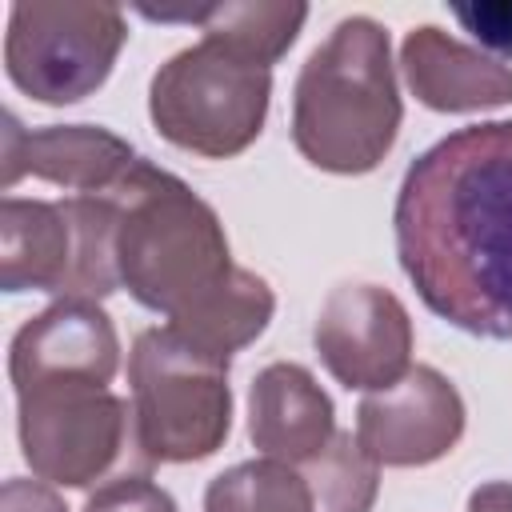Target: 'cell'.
Segmentation results:
<instances>
[{
    "mask_svg": "<svg viewBox=\"0 0 512 512\" xmlns=\"http://www.w3.org/2000/svg\"><path fill=\"white\" fill-rule=\"evenodd\" d=\"M300 468L312 484L316 512H372L380 496V464L352 432H336L332 444Z\"/></svg>",
    "mask_w": 512,
    "mask_h": 512,
    "instance_id": "obj_18",
    "label": "cell"
},
{
    "mask_svg": "<svg viewBox=\"0 0 512 512\" xmlns=\"http://www.w3.org/2000/svg\"><path fill=\"white\" fill-rule=\"evenodd\" d=\"M412 316L396 292L344 280L336 284L312 328V344L320 364L348 392H380L412 372Z\"/></svg>",
    "mask_w": 512,
    "mask_h": 512,
    "instance_id": "obj_8",
    "label": "cell"
},
{
    "mask_svg": "<svg viewBox=\"0 0 512 512\" xmlns=\"http://www.w3.org/2000/svg\"><path fill=\"white\" fill-rule=\"evenodd\" d=\"M80 512H180V508L168 488L148 480V472H128L100 484Z\"/></svg>",
    "mask_w": 512,
    "mask_h": 512,
    "instance_id": "obj_19",
    "label": "cell"
},
{
    "mask_svg": "<svg viewBox=\"0 0 512 512\" xmlns=\"http://www.w3.org/2000/svg\"><path fill=\"white\" fill-rule=\"evenodd\" d=\"M80 232L64 200H0V288L48 292L56 300L76 296Z\"/></svg>",
    "mask_w": 512,
    "mask_h": 512,
    "instance_id": "obj_12",
    "label": "cell"
},
{
    "mask_svg": "<svg viewBox=\"0 0 512 512\" xmlns=\"http://www.w3.org/2000/svg\"><path fill=\"white\" fill-rule=\"evenodd\" d=\"M120 368V336L100 300H52L20 324L8 348L12 388L36 380H100Z\"/></svg>",
    "mask_w": 512,
    "mask_h": 512,
    "instance_id": "obj_11",
    "label": "cell"
},
{
    "mask_svg": "<svg viewBox=\"0 0 512 512\" xmlns=\"http://www.w3.org/2000/svg\"><path fill=\"white\" fill-rule=\"evenodd\" d=\"M128 20L116 4L20 0L8 12L4 72L36 104H80L116 68Z\"/></svg>",
    "mask_w": 512,
    "mask_h": 512,
    "instance_id": "obj_7",
    "label": "cell"
},
{
    "mask_svg": "<svg viewBox=\"0 0 512 512\" xmlns=\"http://www.w3.org/2000/svg\"><path fill=\"white\" fill-rule=\"evenodd\" d=\"M468 512H512V480H488L472 488Z\"/></svg>",
    "mask_w": 512,
    "mask_h": 512,
    "instance_id": "obj_22",
    "label": "cell"
},
{
    "mask_svg": "<svg viewBox=\"0 0 512 512\" xmlns=\"http://www.w3.org/2000/svg\"><path fill=\"white\" fill-rule=\"evenodd\" d=\"M464 396L456 384L416 364L392 388L368 392L356 408V440L380 468H424L444 460L464 436Z\"/></svg>",
    "mask_w": 512,
    "mask_h": 512,
    "instance_id": "obj_9",
    "label": "cell"
},
{
    "mask_svg": "<svg viewBox=\"0 0 512 512\" xmlns=\"http://www.w3.org/2000/svg\"><path fill=\"white\" fill-rule=\"evenodd\" d=\"M272 312H276V296H272L268 280L256 276L252 268H236V276L212 300H204L184 320H172L168 328H176L196 348L232 360V352L248 348L268 328Z\"/></svg>",
    "mask_w": 512,
    "mask_h": 512,
    "instance_id": "obj_16",
    "label": "cell"
},
{
    "mask_svg": "<svg viewBox=\"0 0 512 512\" xmlns=\"http://www.w3.org/2000/svg\"><path fill=\"white\" fill-rule=\"evenodd\" d=\"M336 436L332 396L316 384L304 364L276 360L248 384V440L260 456L284 464L316 460Z\"/></svg>",
    "mask_w": 512,
    "mask_h": 512,
    "instance_id": "obj_14",
    "label": "cell"
},
{
    "mask_svg": "<svg viewBox=\"0 0 512 512\" xmlns=\"http://www.w3.org/2000/svg\"><path fill=\"white\" fill-rule=\"evenodd\" d=\"M456 24L480 44V52L504 60L512 56V0H476V4H452Z\"/></svg>",
    "mask_w": 512,
    "mask_h": 512,
    "instance_id": "obj_20",
    "label": "cell"
},
{
    "mask_svg": "<svg viewBox=\"0 0 512 512\" xmlns=\"http://www.w3.org/2000/svg\"><path fill=\"white\" fill-rule=\"evenodd\" d=\"M148 20H184L200 24L208 40L228 44L232 52L248 56L252 64L272 68L300 36L308 20V4L296 0H252V4H212V8H192V12H156L140 8Z\"/></svg>",
    "mask_w": 512,
    "mask_h": 512,
    "instance_id": "obj_15",
    "label": "cell"
},
{
    "mask_svg": "<svg viewBox=\"0 0 512 512\" xmlns=\"http://www.w3.org/2000/svg\"><path fill=\"white\" fill-rule=\"evenodd\" d=\"M204 512H316V500L304 468L260 456L212 476Z\"/></svg>",
    "mask_w": 512,
    "mask_h": 512,
    "instance_id": "obj_17",
    "label": "cell"
},
{
    "mask_svg": "<svg viewBox=\"0 0 512 512\" xmlns=\"http://www.w3.org/2000/svg\"><path fill=\"white\" fill-rule=\"evenodd\" d=\"M16 392V436L36 480L92 488L128 472H148L132 404L100 380H36Z\"/></svg>",
    "mask_w": 512,
    "mask_h": 512,
    "instance_id": "obj_5",
    "label": "cell"
},
{
    "mask_svg": "<svg viewBox=\"0 0 512 512\" xmlns=\"http://www.w3.org/2000/svg\"><path fill=\"white\" fill-rule=\"evenodd\" d=\"M140 152L100 128V124H48L24 128L12 112H4V144H0V188L12 192L24 176L64 188L68 196H100L112 192L132 168Z\"/></svg>",
    "mask_w": 512,
    "mask_h": 512,
    "instance_id": "obj_10",
    "label": "cell"
},
{
    "mask_svg": "<svg viewBox=\"0 0 512 512\" xmlns=\"http://www.w3.org/2000/svg\"><path fill=\"white\" fill-rule=\"evenodd\" d=\"M400 72L412 96L432 112H484L512 104V64L436 24H416L404 36Z\"/></svg>",
    "mask_w": 512,
    "mask_h": 512,
    "instance_id": "obj_13",
    "label": "cell"
},
{
    "mask_svg": "<svg viewBox=\"0 0 512 512\" xmlns=\"http://www.w3.org/2000/svg\"><path fill=\"white\" fill-rule=\"evenodd\" d=\"M400 120L404 104L388 28L372 16H344L296 76V152L320 172L364 176L392 152Z\"/></svg>",
    "mask_w": 512,
    "mask_h": 512,
    "instance_id": "obj_2",
    "label": "cell"
},
{
    "mask_svg": "<svg viewBox=\"0 0 512 512\" xmlns=\"http://www.w3.org/2000/svg\"><path fill=\"white\" fill-rule=\"evenodd\" d=\"M112 196L120 200V288L148 312L168 316V324L184 320L236 276L240 264L232 260L216 208L168 168L140 156Z\"/></svg>",
    "mask_w": 512,
    "mask_h": 512,
    "instance_id": "obj_3",
    "label": "cell"
},
{
    "mask_svg": "<svg viewBox=\"0 0 512 512\" xmlns=\"http://www.w3.org/2000/svg\"><path fill=\"white\" fill-rule=\"evenodd\" d=\"M392 232L428 312L512 340V120L464 124L424 148L400 180Z\"/></svg>",
    "mask_w": 512,
    "mask_h": 512,
    "instance_id": "obj_1",
    "label": "cell"
},
{
    "mask_svg": "<svg viewBox=\"0 0 512 512\" xmlns=\"http://www.w3.org/2000/svg\"><path fill=\"white\" fill-rule=\"evenodd\" d=\"M0 512H68V504L48 480L8 476L0 488Z\"/></svg>",
    "mask_w": 512,
    "mask_h": 512,
    "instance_id": "obj_21",
    "label": "cell"
},
{
    "mask_svg": "<svg viewBox=\"0 0 512 512\" xmlns=\"http://www.w3.org/2000/svg\"><path fill=\"white\" fill-rule=\"evenodd\" d=\"M272 68L252 64L220 40L168 56L148 84V116L156 132L204 160H232L256 144L268 120Z\"/></svg>",
    "mask_w": 512,
    "mask_h": 512,
    "instance_id": "obj_6",
    "label": "cell"
},
{
    "mask_svg": "<svg viewBox=\"0 0 512 512\" xmlns=\"http://www.w3.org/2000/svg\"><path fill=\"white\" fill-rule=\"evenodd\" d=\"M136 444L148 464H196L232 432L228 360L196 348L176 328L136 332L128 352Z\"/></svg>",
    "mask_w": 512,
    "mask_h": 512,
    "instance_id": "obj_4",
    "label": "cell"
}]
</instances>
